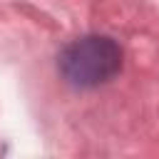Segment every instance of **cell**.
<instances>
[{
	"label": "cell",
	"instance_id": "cell-1",
	"mask_svg": "<svg viewBox=\"0 0 159 159\" xmlns=\"http://www.w3.org/2000/svg\"><path fill=\"white\" fill-rule=\"evenodd\" d=\"M57 70L67 84L80 89L107 84L122 70V47L107 35L77 37L57 55Z\"/></svg>",
	"mask_w": 159,
	"mask_h": 159
}]
</instances>
